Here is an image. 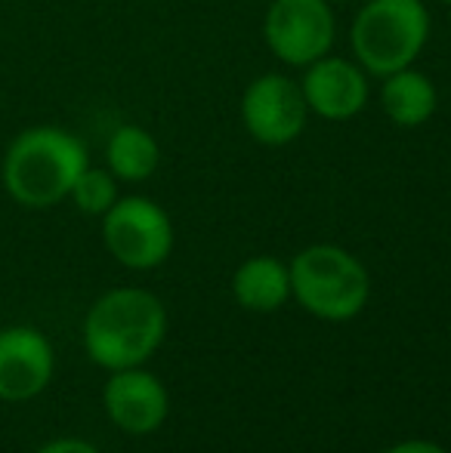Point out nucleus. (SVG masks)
I'll list each match as a JSON object with an SVG mask.
<instances>
[{
	"mask_svg": "<svg viewBox=\"0 0 451 453\" xmlns=\"http://www.w3.org/2000/svg\"><path fill=\"white\" fill-rule=\"evenodd\" d=\"M238 305L251 311H276L291 296V272L276 257H251L232 278Z\"/></svg>",
	"mask_w": 451,
	"mask_h": 453,
	"instance_id": "f8f14e48",
	"label": "nucleus"
},
{
	"mask_svg": "<svg viewBox=\"0 0 451 453\" xmlns=\"http://www.w3.org/2000/svg\"><path fill=\"white\" fill-rule=\"evenodd\" d=\"M105 161H109L114 180L145 182L158 170V164H161V149H158V139L145 127L121 124L114 127V133L109 136Z\"/></svg>",
	"mask_w": 451,
	"mask_h": 453,
	"instance_id": "ddd939ff",
	"label": "nucleus"
},
{
	"mask_svg": "<svg viewBox=\"0 0 451 453\" xmlns=\"http://www.w3.org/2000/svg\"><path fill=\"white\" fill-rule=\"evenodd\" d=\"M307 99L300 84H294L284 74H263L251 81L241 96V120L245 130L260 145H288L307 127Z\"/></svg>",
	"mask_w": 451,
	"mask_h": 453,
	"instance_id": "0eeeda50",
	"label": "nucleus"
},
{
	"mask_svg": "<svg viewBox=\"0 0 451 453\" xmlns=\"http://www.w3.org/2000/svg\"><path fill=\"white\" fill-rule=\"evenodd\" d=\"M436 87L417 68H402L396 74H386L384 87H380V105H384L386 118L396 127L415 130V127L427 124L436 114Z\"/></svg>",
	"mask_w": 451,
	"mask_h": 453,
	"instance_id": "9b49d317",
	"label": "nucleus"
},
{
	"mask_svg": "<svg viewBox=\"0 0 451 453\" xmlns=\"http://www.w3.org/2000/svg\"><path fill=\"white\" fill-rule=\"evenodd\" d=\"M90 167L87 149L62 127H28L10 142L0 164L6 195L31 210L53 207L72 195V185Z\"/></svg>",
	"mask_w": 451,
	"mask_h": 453,
	"instance_id": "f257e3e1",
	"label": "nucleus"
},
{
	"mask_svg": "<svg viewBox=\"0 0 451 453\" xmlns=\"http://www.w3.org/2000/svg\"><path fill=\"white\" fill-rule=\"evenodd\" d=\"M167 334L161 299L139 287H118L90 305L84 318V349L105 370L139 367L158 352Z\"/></svg>",
	"mask_w": 451,
	"mask_h": 453,
	"instance_id": "f03ea898",
	"label": "nucleus"
},
{
	"mask_svg": "<svg viewBox=\"0 0 451 453\" xmlns=\"http://www.w3.org/2000/svg\"><path fill=\"white\" fill-rule=\"evenodd\" d=\"M386 453H446L439 444H430V441H405V444H396Z\"/></svg>",
	"mask_w": 451,
	"mask_h": 453,
	"instance_id": "dca6fc26",
	"label": "nucleus"
},
{
	"mask_svg": "<svg viewBox=\"0 0 451 453\" xmlns=\"http://www.w3.org/2000/svg\"><path fill=\"white\" fill-rule=\"evenodd\" d=\"M291 293L309 315L322 321H349L368 303L371 280L353 253L334 244H313L288 265Z\"/></svg>",
	"mask_w": 451,
	"mask_h": 453,
	"instance_id": "20e7f679",
	"label": "nucleus"
},
{
	"mask_svg": "<svg viewBox=\"0 0 451 453\" xmlns=\"http://www.w3.org/2000/svg\"><path fill=\"white\" fill-rule=\"evenodd\" d=\"M35 453H99L90 441H81V438H56V441L43 444Z\"/></svg>",
	"mask_w": 451,
	"mask_h": 453,
	"instance_id": "2eb2a0df",
	"label": "nucleus"
},
{
	"mask_svg": "<svg viewBox=\"0 0 451 453\" xmlns=\"http://www.w3.org/2000/svg\"><path fill=\"white\" fill-rule=\"evenodd\" d=\"M307 108L325 120H349L368 105V78L343 56H322L303 74Z\"/></svg>",
	"mask_w": 451,
	"mask_h": 453,
	"instance_id": "1a4fd4ad",
	"label": "nucleus"
},
{
	"mask_svg": "<svg viewBox=\"0 0 451 453\" xmlns=\"http://www.w3.org/2000/svg\"><path fill=\"white\" fill-rule=\"evenodd\" d=\"M103 241L127 269H155L174 250V226L164 207L149 197H118L103 216Z\"/></svg>",
	"mask_w": 451,
	"mask_h": 453,
	"instance_id": "39448f33",
	"label": "nucleus"
},
{
	"mask_svg": "<svg viewBox=\"0 0 451 453\" xmlns=\"http://www.w3.org/2000/svg\"><path fill=\"white\" fill-rule=\"evenodd\" d=\"M105 413L127 435H149L167 419V392L161 380L139 367L114 370L103 392Z\"/></svg>",
	"mask_w": 451,
	"mask_h": 453,
	"instance_id": "9d476101",
	"label": "nucleus"
},
{
	"mask_svg": "<svg viewBox=\"0 0 451 453\" xmlns=\"http://www.w3.org/2000/svg\"><path fill=\"white\" fill-rule=\"evenodd\" d=\"M427 41L430 10L424 0H368L349 28L355 62L377 78L415 65Z\"/></svg>",
	"mask_w": 451,
	"mask_h": 453,
	"instance_id": "7ed1b4c3",
	"label": "nucleus"
},
{
	"mask_svg": "<svg viewBox=\"0 0 451 453\" xmlns=\"http://www.w3.org/2000/svg\"><path fill=\"white\" fill-rule=\"evenodd\" d=\"M53 346L37 327L0 330V401H31L53 380Z\"/></svg>",
	"mask_w": 451,
	"mask_h": 453,
	"instance_id": "6e6552de",
	"label": "nucleus"
},
{
	"mask_svg": "<svg viewBox=\"0 0 451 453\" xmlns=\"http://www.w3.org/2000/svg\"><path fill=\"white\" fill-rule=\"evenodd\" d=\"M266 47L291 68H307L331 53L338 22L328 0H272L263 19Z\"/></svg>",
	"mask_w": 451,
	"mask_h": 453,
	"instance_id": "423d86ee",
	"label": "nucleus"
},
{
	"mask_svg": "<svg viewBox=\"0 0 451 453\" xmlns=\"http://www.w3.org/2000/svg\"><path fill=\"white\" fill-rule=\"evenodd\" d=\"M74 207L87 216H105L112 210V203L118 201V180L112 176V170L87 167L78 176V182L72 185Z\"/></svg>",
	"mask_w": 451,
	"mask_h": 453,
	"instance_id": "4468645a",
	"label": "nucleus"
},
{
	"mask_svg": "<svg viewBox=\"0 0 451 453\" xmlns=\"http://www.w3.org/2000/svg\"><path fill=\"white\" fill-rule=\"evenodd\" d=\"M442 4H448V6H451V0H442Z\"/></svg>",
	"mask_w": 451,
	"mask_h": 453,
	"instance_id": "f3484780",
	"label": "nucleus"
}]
</instances>
